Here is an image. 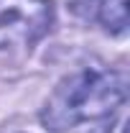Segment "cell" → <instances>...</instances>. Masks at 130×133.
<instances>
[{
    "mask_svg": "<svg viewBox=\"0 0 130 133\" xmlns=\"http://www.w3.org/2000/svg\"><path fill=\"white\" fill-rule=\"evenodd\" d=\"M49 0H0V49L28 46L51 28Z\"/></svg>",
    "mask_w": 130,
    "mask_h": 133,
    "instance_id": "2",
    "label": "cell"
},
{
    "mask_svg": "<svg viewBox=\"0 0 130 133\" xmlns=\"http://www.w3.org/2000/svg\"><path fill=\"white\" fill-rule=\"evenodd\" d=\"M128 97V77L115 69H82L56 84L41 113L51 133H64L79 123L115 113Z\"/></svg>",
    "mask_w": 130,
    "mask_h": 133,
    "instance_id": "1",
    "label": "cell"
},
{
    "mask_svg": "<svg viewBox=\"0 0 130 133\" xmlns=\"http://www.w3.org/2000/svg\"><path fill=\"white\" fill-rule=\"evenodd\" d=\"M87 16L102 21V26L112 33H125L128 28V0H87Z\"/></svg>",
    "mask_w": 130,
    "mask_h": 133,
    "instance_id": "3",
    "label": "cell"
}]
</instances>
